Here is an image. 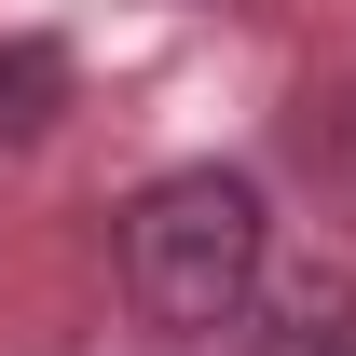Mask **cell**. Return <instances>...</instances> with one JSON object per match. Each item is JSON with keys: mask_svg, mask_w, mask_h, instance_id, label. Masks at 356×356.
I'll return each mask as SVG.
<instances>
[{"mask_svg": "<svg viewBox=\"0 0 356 356\" xmlns=\"http://www.w3.org/2000/svg\"><path fill=\"white\" fill-rule=\"evenodd\" d=\"M261 261H274V220L233 165H165L124 206V288L151 329H233L261 302Z\"/></svg>", "mask_w": 356, "mask_h": 356, "instance_id": "cell-1", "label": "cell"}, {"mask_svg": "<svg viewBox=\"0 0 356 356\" xmlns=\"http://www.w3.org/2000/svg\"><path fill=\"white\" fill-rule=\"evenodd\" d=\"M261 356H356V288H343V274H302V288L274 302Z\"/></svg>", "mask_w": 356, "mask_h": 356, "instance_id": "cell-2", "label": "cell"}, {"mask_svg": "<svg viewBox=\"0 0 356 356\" xmlns=\"http://www.w3.org/2000/svg\"><path fill=\"white\" fill-rule=\"evenodd\" d=\"M55 96H69V69H55L42 42L0 55V137H42V124H55Z\"/></svg>", "mask_w": 356, "mask_h": 356, "instance_id": "cell-3", "label": "cell"}, {"mask_svg": "<svg viewBox=\"0 0 356 356\" xmlns=\"http://www.w3.org/2000/svg\"><path fill=\"white\" fill-rule=\"evenodd\" d=\"M302 165L329 178V206L356 220V83H343V96H315V124H302Z\"/></svg>", "mask_w": 356, "mask_h": 356, "instance_id": "cell-4", "label": "cell"}]
</instances>
